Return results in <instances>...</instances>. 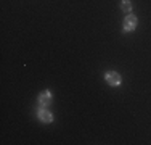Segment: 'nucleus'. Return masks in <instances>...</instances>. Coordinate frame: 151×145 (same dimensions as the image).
<instances>
[{
    "mask_svg": "<svg viewBox=\"0 0 151 145\" xmlns=\"http://www.w3.org/2000/svg\"><path fill=\"white\" fill-rule=\"evenodd\" d=\"M105 79H106V82L109 86H119L121 84V76H119V72H116V71H108L106 74H105Z\"/></svg>",
    "mask_w": 151,
    "mask_h": 145,
    "instance_id": "obj_1",
    "label": "nucleus"
},
{
    "mask_svg": "<svg viewBox=\"0 0 151 145\" xmlns=\"http://www.w3.org/2000/svg\"><path fill=\"white\" fill-rule=\"evenodd\" d=\"M137 16L135 14H127L125 16V20H124V31L125 32H130V31H134V29L137 28Z\"/></svg>",
    "mask_w": 151,
    "mask_h": 145,
    "instance_id": "obj_2",
    "label": "nucleus"
},
{
    "mask_svg": "<svg viewBox=\"0 0 151 145\" xmlns=\"http://www.w3.org/2000/svg\"><path fill=\"white\" fill-rule=\"evenodd\" d=\"M52 103V94L48 92V90H44V92L39 95V105L40 107H48V105Z\"/></svg>",
    "mask_w": 151,
    "mask_h": 145,
    "instance_id": "obj_3",
    "label": "nucleus"
},
{
    "mask_svg": "<svg viewBox=\"0 0 151 145\" xmlns=\"http://www.w3.org/2000/svg\"><path fill=\"white\" fill-rule=\"evenodd\" d=\"M37 115H39V119H40L42 123H52V121H53V115L50 113L48 110H45L44 107H42L40 110H39V113H37Z\"/></svg>",
    "mask_w": 151,
    "mask_h": 145,
    "instance_id": "obj_4",
    "label": "nucleus"
},
{
    "mask_svg": "<svg viewBox=\"0 0 151 145\" xmlns=\"http://www.w3.org/2000/svg\"><path fill=\"white\" fill-rule=\"evenodd\" d=\"M121 8L124 13H130L132 12V3L129 2V0H122L121 2Z\"/></svg>",
    "mask_w": 151,
    "mask_h": 145,
    "instance_id": "obj_5",
    "label": "nucleus"
}]
</instances>
